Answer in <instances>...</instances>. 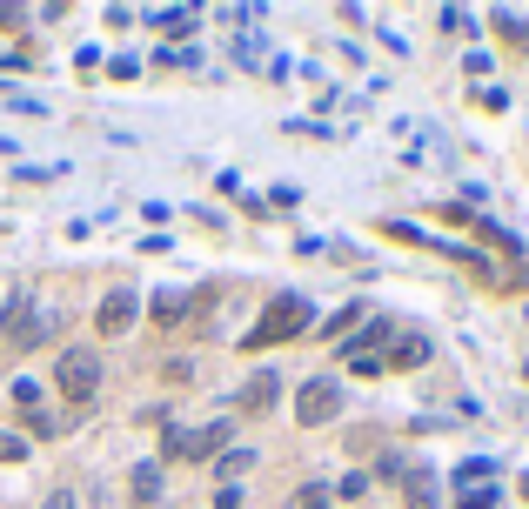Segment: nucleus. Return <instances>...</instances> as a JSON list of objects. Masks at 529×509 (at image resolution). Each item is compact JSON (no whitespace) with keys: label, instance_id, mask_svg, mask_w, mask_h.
Masks as SVG:
<instances>
[{"label":"nucleus","instance_id":"obj_1","mask_svg":"<svg viewBox=\"0 0 529 509\" xmlns=\"http://www.w3.org/2000/svg\"><path fill=\"white\" fill-rule=\"evenodd\" d=\"M302 329H309V302H302V295H275V309H268L262 322L248 329L242 349L262 355V349H275V342H288V335H302Z\"/></svg>","mask_w":529,"mask_h":509},{"label":"nucleus","instance_id":"obj_2","mask_svg":"<svg viewBox=\"0 0 529 509\" xmlns=\"http://www.w3.org/2000/svg\"><path fill=\"white\" fill-rule=\"evenodd\" d=\"M94 389H101V362H94L88 349H67L61 355V396L67 402H94Z\"/></svg>","mask_w":529,"mask_h":509},{"label":"nucleus","instance_id":"obj_3","mask_svg":"<svg viewBox=\"0 0 529 509\" xmlns=\"http://www.w3.org/2000/svg\"><path fill=\"white\" fill-rule=\"evenodd\" d=\"M335 409H342V389H335L329 376H315L295 389V416L309 422V429H322V422H335Z\"/></svg>","mask_w":529,"mask_h":509},{"label":"nucleus","instance_id":"obj_4","mask_svg":"<svg viewBox=\"0 0 529 509\" xmlns=\"http://www.w3.org/2000/svg\"><path fill=\"white\" fill-rule=\"evenodd\" d=\"M41 335V309L34 302H7V315H0V342H34Z\"/></svg>","mask_w":529,"mask_h":509},{"label":"nucleus","instance_id":"obj_5","mask_svg":"<svg viewBox=\"0 0 529 509\" xmlns=\"http://www.w3.org/2000/svg\"><path fill=\"white\" fill-rule=\"evenodd\" d=\"M134 315H141V302H134V295H108V302H101V315H94V329H101V335H128Z\"/></svg>","mask_w":529,"mask_h":509},{"label":"nucleus","instance_id":"obj_6","mask_svg":"<svg viewBox=\"0 0 529 509\" xmlns=\"http://www.w3.org/2000/svg\"><path fill=\"white\" fill-rule=\"evenodd\" d=\"M409 509H442V489H436V476H429V469H416V476H409Z\"/></svg>","mask_w":529,"mask_h":509},{"label":"nucleus","instance_id":"obj_7","mask_svg":"<svg viewBox=\"0 0 529 509\" xmlns=\"http://www.w3.org/2000/svg\"><path fill=\"white\" fill-rule=\"evenodd\" d=\"M275 396H282V382H275V376H255V382L242 389V409H268Z\"/></svg>","mask_w":529,"mask_h":509},{"label":"nucleus","instance_id":"obj_8","mask_svg":"<svg viewBox=\"0 0 529 509\" xmlns=\"http://www.w3.org/2000/svg\"><path fill=\"white\" fill-rule=\"evenodd\" d=\"M389 362H402V369H409V362H429V342H422V335H396V355H389Z\"/></svg>","mask_w":529,"mask_h":509},{"label":"nucleus","instance_id":"obj_9","mask_svg":"<svg viewBox=\"0 0 529 509\" xmlns=\"http://www.w3.org/2000/svg\"><path fill=\"white\" fill-rule=\"evenodd\" d=\"M188 315V295H155V322H181Z\"/></svg>","mask_w":529,"mask_h":509},{"label":"nucleus","instance_id":"obj_10","mask_svg":"<svg viewBox=\"0 0 529 509\" xmlns=\"http://www.w3.org/2000/svg\"><path fill=\"white\" fill-rule=\"evenodd\" d=\"M248 463H255V449H228V456H221V463H215V476H242Z\"/></svg>","mask_w":529,"mask_h":509},{"label":"nucleus","instance_id":"obj_11","mask_svg":"<svg viewBox=\"0 0 529 509\" xmlns=\"http://www.w3.org/2000/svg\"><path fill=\"white\" fill-rule=\"evenodd\" d=\"M322 503H329V489H322V483H309L302 496H295V509H322Z\"/></svg>","mask_w":529,"mask_h":509},{"label":"nucleus","instance_id":"obj_12","mask_svg":"<svg viewBox=\"0 0 529 509\" xmlns=\"http://www.w3.org/2000/svg\"><path fill=\"white\" fill-rule=\"evenodd\" d=\"M21 456H27L21 436H0V463H21Z\"/></svg>","mask_w":529,"mask_h":509},{"label":"nucleus","instance_id":"obj_13","mask_svg":"<svg viewBox=\"0 0 529 509\" xmlns=\"http://www.w3.org/2000/svg\"><path fill=\"white\" fill-rule=\"evenodd\" d=\"M47 509H74V496H67V489H61V496H47Z\"/></svg>","mask_w":529,"mask_h":509}]
</instances>
